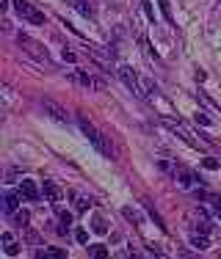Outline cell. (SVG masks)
Listing matches in <instances>:
<instances>
[{
	"label": "cell",
	"instance_id": "4",
	"mask_svg": "<svg viewBox=\"0 0 221 259\" xmlns=\"http://www.w3.org/2000/svg\"><path fill=\"white\" fill-rule=\"evenodd\" d=\"M116 75H119V80H122V83H125L127 89L133 91V94H141V85H138V77H136V72H133L130 66H119V72H116Z\"/></svg>",
	"mask_w": 221,
	"mask_h": 259
},
{
	"label": "cell",
	"instance_id": "10",
	"mask_svg": "<svg viewBox=\"0 0 221 259\" xmlns=\"http://www.w3.org/2000/svg\"><path fill=\"white\" fill-rule=\"evenodd\" d=\"M0 243H3V251H6L9 256H17V254H20V245H17V240L11 237L9 232H3V237H0Z\"/></svg>",
	"mask_w": 221,
	"mask_h": 259
},
{
	"label": "cell",
	"instance_id": "12",
	"mask_svg": "<svg viewBox=\"0 0 221 259\" xmlns=\"http://www.w3.org/2000/svg\"><path fill=\"white\" fill-rule=\"evenodd\" d=\"M36 256L39 259H64L66 254L61 248H42V251H36Z\"/></svg>",
	"mask_w": 221,
	"mask_h": 259
},
{
	"label": "cell",
	"instance_id": "23",
	"mask_svg": "<svg viewBox=\"0 0 221 259\" xmlns=\"http://www.w3.org/2000/svg\"><path fill=\"white\" fill-rule=\"evenodd\" d=\"M144 11H146V17H150V20H155V11H152L150 0H144Z\"/></svg>",
	"mask_w": 221,
	"mask_h": 259
},
{
	"label": "cell",
	"instance_id": "21",
	"mask_svg": "<svg viewBox=\"0 0 221 259\" xmlns=\"http://www.w3.org/2000/svg\"><path fill=\"white\" fill-rule=\"evenodd\" d=\"M144 89H146V94H150V97H155V94H158V89L152 85V80H144Z\"/></svg>",
	"mask_w": 221,
	"mask_h": 259
},
{
	"label": "cell",
	"instance_id": "6",
	"mask_svg": "<svg viewBox=\"0 0 221 259\" xmlns=\"http://www.w3.org/2000/svg\"><path fill=\"white\" fill-rule=\"evenodd\" d=\"M42 108H45V113H50L55 121H66V119H69V113H66V110L61 108V105L50 102V100H45V102H42Z\"/></svg>",
	"mask_w": 221,
	"mask_h": 259
},
{
	"label": "cell",
	"instance_id": "18",
	"mask_svg": "<svg viewBox=\"0 0 221 259\" xmlns=\"http://www.w3.org/2000/svg\"><path fill=\"white\" fill-rule=\"evenodd\" d=\"M91 229H94L97 234H105L108 226H105V221H102V218H94V226H91Z\"/></svg>",
	"mask_w": 221,
	"mask_h": 259
},
{
	"label": "cell",
	"instance_id": "17",
	"mask_svg": "<svg viewBox=\"0 0 221 259\" xmlns=\"http://www.w3.org/2000/svg\"><path fill=\"white\" fill-rule=\"evenodd\" d=\"M72 199H75V207L81 209V212H83V209H89V204H91L89 199H83V196H75V193H72Z\"/></svg>",
	"mask_w": 221,
	"mask_h": 259
},
{
	"label": "cell",
	"instance_id": "24",
	"mask_svg": "<svg viewBox=\"0 0 221 259\" xmlns=\"http://www.w3.org/2000/svg\"><path fill=\"white\" fill-rule=\"evenodd\" d=\"M196 121H199V124H210V119H207L205 113H196Z\"/></svg>",
	"mask_w": 221,
	"mask_h": 259
},
{
	"label": "cell",
	"instance_id": "7",
	"mask_svg": "<svg viewBox=\"0 0 221 259\" xmlns=\"http://www.w3.org/2000/svg\"><path fill=\"white\" fill-rule=\"evenodd\" d=\"M174 180H177L180 188H186V190H191L194 185H196V177L191 174V171H186V168H177L174 171Z\"/></svg>",
	"mask_w": 221,
	"mask_h": 259
},
{
	"label": "cell",
	"instance_id": "16",
	"mask_svg": "<svg viewBox=\"0 0 221 259\" xmlns=\"http://www.w3.org/2000/svg\"><path fill=\"white\" fill-rule=\"evenodd\" d=\"M158 3H161V11H163V17H166V22H174V17H171V6H169V0H158Z\"/></svg>",
	"mask_w": 221,
	"mask_h": 259
},
{
	"label": "cell",
	"instance_id": "20",
	"mask_svg": "<svg viewBox=\"0 0 221 259\" xmlns=\"http://www.w3.org/2000/svg\"><path fill=\"white\" fill-rule=\"evenodd\" d=\"M125 218H127V221H136V224H138V221H141V215H138V212H133V209L127 207V209H125Z\"/></svg>",
	"mask_w": 221,
	"mask_h": 259
},
{
	"label": "cell",
	"instance_id": "2",
	"mask_svg": "<svg viewBox=\"0 0 221 259\" xmlns=\"http://www.w3.org/2000/svg\"><path fill=\"white\" fill-rule=\"evenodd\" d=\"M14 9H17V14L22 17V20H28L30 25H45V14H42L36 6H30L28 0H17L14 3Z\"/></svg>",
	"mask_w": 221,
	"mask_h": 259
},
{
	"label": "cell",
	"instance_id": "19",
	"mask_svg": "<svg viewBox=\"0 0 221 259\" xmlns=\"http://www.w3.org/2000/svg\"><path fill=\"white\" fill-rule=\"evenodd\" d=\"M14 218H17V224L22 226V224H28V218H30V215L25 212V209H22V212H14Z\"/></svg>",
	"mask_w": 221,
	"mask_h": 259
},
{
	"label": "cell",
	"instance_id": "15",
	"mask_svg": "<svg viewBox=\"0 0 221 259\" xmlns=\"http://www.w3.org/2000/svg\"><path fill=\"white\" fill-rule=\"evenodd\" d=\"M89 254H91V256H97V259H105V256H108V248H105V245H91Z\"/></svg>",
	"mask_w": 221,
	"mask_h": 259
},
{
	"label": "cell",
	"instance_id": "26",
	"mask_svg": "<svg viewBox=\"0 0 221 259\" xmlns=\"http://www.w3.org/2000/svg\"><path fill=\"white\" fill-rule=\"evenodd\" d=\"M205 165H207V168H218V163H216L213 157H207V160H205Z\"/></svg>",
	"mask_w": 221,
	"mask_h": 259
},
{
	"label": "cell",
	"instance_id": "11",
	"mask_svg": "<svg viewBox=\"0 0 221 259\" xmlns=\"http://www.w3.org/2000/svg\"><path fill=\"white\" fill-rule=\"evenodd\" d=\"M42 193H45L47 201H53V204H58V201H61V188L55 182H45V190H42Z\"/></svg>",
	"mask_w": 221,
	"mask_h": 259
},
{
	"label": "cell",
	"instance_id": "1",
	"mask_svg": "<svg viewBox=\"0 0 221 259\" xmlns=\"http://www.w3.org/2000/svg\"><path fill=\"white\" fill-rule=\"evenodd\" d=\"M78 124H81V130H83V135H86V138L91 141V146H94V149L100 152V155H105V157H114V149H110L108 138H105V135H102L100 130L94 127V124H91V121L86 119V116H81V119H78Z\"/></svg>",
	"mask_w": 221,
	"mask_h": 259
},
{
	"label": "cell",
	"instance_id": "8",
	"mask_svg": "<svg viewBox=\"0 0 221 259\" xmlns=\"http://www.w3.org/2000/svg\"><path fill=\"white\" fill-rule=\"evenodd\" d=\"M72 77H75V80H78V83H81V85H86V89H94V91H102V89H105V85H102L100 80H94L91 75H86V72H75V75H72Z\"/></svg>",
	"mask_w": 221,
	"mask_h": 259
},
{
	"label": "cell",
	"instance_id": "13",
	"mask_svg": "<svg viewBox=\"0 0 221 259\" xmlns=\"http://www.w3.org/2000/svg\"><path fill=\"white\" fill-rule=\"evenodd\" d=\"M75 9L81 11L83 17H94V6H91V0H75Z\"/></svg>",
	"mask_w": 221,
	"mask_h": 259
},
{
	"label": "cell",
	"instance_id": "25",
	"mask_svg": "<svg viewBox=\"0 0 221 259\" xmlns=\"http://www.w3.org/2000/svg\"><path fill=\"white\" fill-rule=\"evenodd\" d=\"M213 209H216V212L221 215V196H216V199H213Z\"/></svg>",
	"mask_w": 221,
	"mask_h": 259
},
{
	"label": "cell",
	"instance_id": "3",
	"mask_svg": "<svg viewBox=\"0 0 221 259\" xmlns=\"http://www.w3.org/2000/svg\"><path fill=\"white\" fill-rule=\"evenodd\" d=\"M17 45L25 50L30 58H36V61H47V50H45V45H39L36 39H30V36H25V33H20L17 36Z\"/></svg>",
	"mask_w": 221,
	"mask_h": 259
},
{
	"label": "cell",
	"instance_id": "5",
	"mask_svg": "<svg viewBox=\"0 0 221 259\" xmlns=\"http://www.w3.org/2000/svg\"><path fill=\"white\" fill-rule=\"evenodd\" d=\"M17 193H20L25 201H36V199H39V188H36V182H30V180H22L20 188H17Z\"/></svg>",
	"mask_w": 221,
	"mask_h": 259
},
{
	"label": "cell",
	"instance_id": "9",
	"mask_svg": "<svg viewBox=\"0 0 221 259\" xmlns=\"http://www.w3.org/2000/svg\"><path fill=\"white\" fill-rule=\"evenodd\" d=\"M20 199H22L20 193H6V196H3V209H6V215H14V212H17Z\"/></svg>",
	"mask_w": 221,
	"mask_h": 259
},
{
	"label": "cell",
	"instance_id": "14",
	"mask_svg": "<svg viewBox=\"0 0 221 259\" xmlns=\"http://www.w3.org/2000/svg\"><path fill=\"white\" fill-rule=\"evenodd\" d=\"M191 245H194V248H199V251H205L207 245H210V243H207V234H205V232H202V234H194V237H191Z\"/></svg>",
	"mask_w": 221,
	"mask_h": 259
},
{
	"label": "cell",
	"instance_id": "22",
	"mask_svg": "<svg viewBox=\"0 0 221 259\" xmlns=\"http://www.w3.org/2000/svg\"><path fill=\"white\" fill-rule=\"evenodd\" d=\"M75 237H78V243H89V234H86V229H78Z\"/></svg>",
	"mask_w": 221,
	"mask_h": 259
}]
</instances>
